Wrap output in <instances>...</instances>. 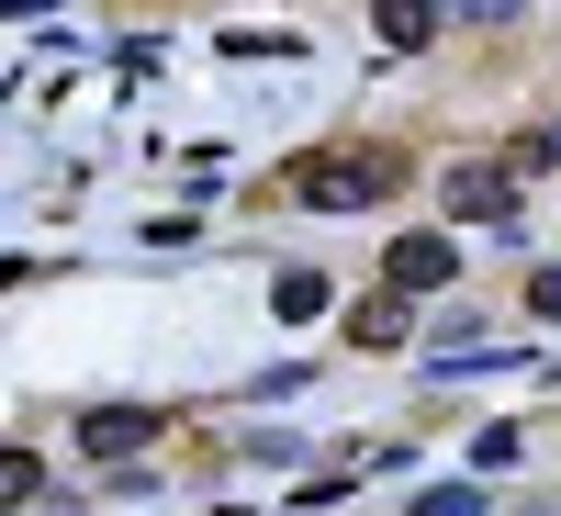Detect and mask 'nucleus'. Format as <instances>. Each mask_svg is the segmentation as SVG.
Returning a JSON list of instances; mask_svg holds the SVG:
<instances>
[{"label":"nucleus","mask_w":561,"mask_h":516,"mask_svg":"<svg viewBox=\"0 0 561 516\" xmlns=\"http://www.w3.org/2000/svg\"><path fill=\"white\" fill-rule=\"evenodd\" d=\"M382 192H404L393 147H314V158H293V203H314V214H359Z\"/></svg>","instance_id":"obj_1"},{"label":"nucleus","mask_w":561,"mask_h":516,"mask_svg":"<svg viewBox=\"0 0 561 516\" xmlns=\"http://www.w3.org/2000/svg\"><path fill=\"white\" fill-rule=\"evenodd\" d=\"M449 270H460V248L438 237V225H415V237H393V248H382V293L427 303V293H449Z\"/></svg>","instance_id":"obj_2"},{"label":"nucleus","mask_w":561,"mask_h":516,"mask_svg":"<svg viewBox=\"0 0 561 516\" xmlns=\"http://www.w3.org/2000/svg\"><path fill=\"white\" fill-rule=\"evenodd\" d=\"M438 203H449L460 225H517V169H483V158H472V169L438 180Z\"/></svg>","instance_id":"obj_3"},{"label":"nucleus","mask_w":561,"mask_h":516,"mask_svg":"<svg viewBox=\"0 0 561 516\" xmlns=\"http://www.w3.org/2000/svg\"><path fill=\"white\" fill-rule=\"evenodd\" d=\"M158 438H169V415H158V404H90V415H79V449H102V460L158 449Z\"/></svg>","instance_id":"obj_4"},{"label":"nucleus","mask_w":561,"mask_h":516,"mask_svg":"<svg viewBox=\"0 0 561 516\" xmlns=\"http://www.w3.org/2000/svg\"><path fill=\"white\" fill-rule=\"evenodd\" d=\"M348 337H359V348H404V337H415V303H404V293H359V303H348Z\"/></svg>","instance_id":"obj_5"},{"label":"nucleus","mask_w":561,"mask_h":516,"mask_svg":"<svg viewBox=\"0 0 561 516\" xmlns=\"http://www.w3.org/2000/svg\"><path fill=\"white\" fill-rule=\"evenodd\" d=\"M325 303H337V280H325V270H280V280H270V314H280V325H314Z\"/></svg>","instance_id":"obj_6"},{"label":"nucleus","mask_w":561,"mask_h":516,"mask_svg":"<svg viewBox=\"0 0 561 516\" xmlns=\"http://www.w3.org/2000/svg\"><path fill=\"white\" fill-rule=\"evenodd\" d=\"M427 34H438L427 0H393V12H382V45H427Z\"/></svg>","instance_id":"obj_7"},{"label":"nucleus","mask_w":561,"mask_h":516,"mask_svg":"<svg viewBox=\"0 0 561 516\" xmlns=\"http://www.w3.org/2000/svg\"><path fill=\"white\" fill-rule=\"evenodd\" d=\"M415 516H483V494H472V483H427V494H415Z\"/></svg>","instance_id":"obj_8"},{"label":"nucleus","mask_w":561,"mask_h":516,"mask_svg":"<svg viewBox=\"0 0 561 516\" xmlns=\"http://www.w3.org/2000/svg\"><path fill=\"white\" fill-rule=\"evenodd\" d=\"M0 494H12V505H34V494H45V460H34V449H12V472H0Z\"/></svg>","instance_id":"obj_9"},{"label":"nucleus","mask_w":561,"mask_h":516,"mask_svg":"<svg viewBox=\"0 0 561 516\" xmlns=\"http://www.w3.org/2000/svg\"><path fill=\"white\" fill-rule=\"evenodd\" d=\"M528 314H539V325H561V270H528Z\"/></svg>","instance_id":"obj_10"}]
</instances>
